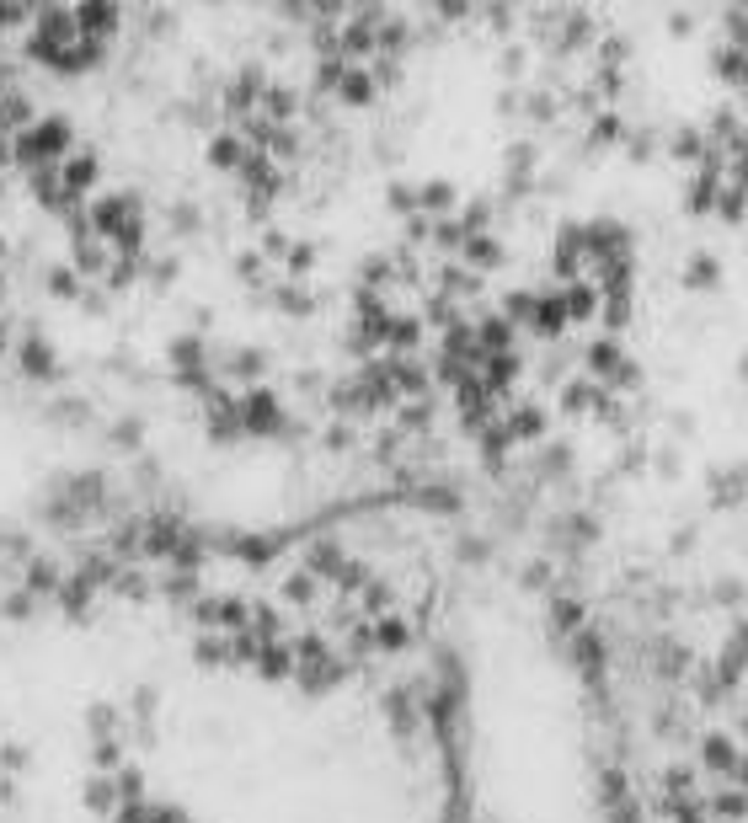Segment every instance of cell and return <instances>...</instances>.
<instances>
[{
  "instance_id": "obj_1",
  "label": "cell",
  "mask_w": 748,
  "mask_h": 823,
  "mask_svg": "<svg viewBox=\"0 0 748 823\" xmlns=\"http://www.w3.org/2000/svg\"><path fill=\"white\" fill-rule=\"evenodd\" d=\"M65 145H70V123L65 118H43L33 134L17 139V155H22L27 166H38V172H43V166L59 161V150H65Z\"/></svg>"
},
{
  "instance_id": "obj_2",
  "label": "cell",
  "mask_w": 748,
  "mask_h": 823,
  "mask_svg": "<svg viewBox=\"0 0 748 823\" xmlns=\"http://www.w3.org/2000/svg\"><path fill=\"white\" fill-rule=\"evenodd\" d=\"M278 423H284V407H278L273 391H252L241 401V428L246 433H273Z\"/></svg>"
},
{
  "instance_id": "obj_3",
  "label": "cell",
  "mask_w": 748,
  "mask_h": 823,
  "mask_svg": "<svg viewBox=\"0 0 748 823\" xmlns=\"http://www.w3.org/2000/svg\"><path fill=\"white\" fill-rule=\"evenodd\" d=\"M561 300H567V321H572V326L599 321V310H604V294H599V284H588V278L567 284V289H561Z\"/></svg>"
},
{
  "instance_id": "obj_4",
  "label": "cell",
  "mask_w": 748,
  "mask_h": 823,
  "mask_svg": "<svg viewBox=\"0 0 748 823\" xmlns=\"http://www.w3.org/2000/svg\"><path fill=\"white\" fill-rule=\"evenodd\" d=\"M567 326H572V321H567V300H561V294H535V316H529V332L551 343V337L567 332Z\"/></svg>"
},
{
  "instance_id": "obj_5",
  "label": "cell",
  "mask_w": 748,
  "mask_h": 823,
  "mask_svg": "<svg viewBox=\"0 0 748 823\" xmlns=\"http://www.w3.org/2000/svg\"><path fill=\"white\" fill-rule=\"evenodd\" d=\"M700 759H706L711 775H738V770H743V759H738V749H732V738H722V733H706V743H700Z\"/></svg>"
},
{
  "instance_id": "obj_6",
  "label": "cell",
  "mask_w": 748,
  "mask_h": 823,
  "mask_svg": "<svg viewBox=\"0 0 748 823\" xmlns=\"http://www.w3.org/2000/svg\"><path fill=\"white\" fill-rule=\"evenodd\" d=\"M716 278H722V268H716V257H706V252H695L690 268H684V284L690 289H716Z\"/></svg>"
},
{
  "instance_id": "obj_7",
  "label": "cell",
  "mask_w": 748,
  "mask_h": 823,
  "mask_svg": "<svg viewBox=\"0 0 748 823\" xmlns=\"http://www.w3.org/2000/svg\"><path fill=\"white\" fill-rule=\"evenodd\" d=\"M706 807H711L716 818H743V813H748V797H743L738 786H722L716 797H706Z\"/></svg>"
},
{
  "instance_id": "obj_8",
  "label": "cell",
  "mask_w": 748,
  "mask_h": 823,
  "mask_svg": "<svg viewBox=\"0 0 748 823\" xmlns=\"http://www.w3.org/2000/svg\"><path fill=\"white\" fill-rule=\"evenodd\" d=\"M497 257H503V246H497L487 230H476V236L465 241V262H471V268H487V262H497Z\"/></svg>"
},
{
  "instance_id": "obj_9",
  "label": "cell",
  "mask_w": 748,
  "mask_h": 823,
  "mask_svg": "<svg viewBox=\"0 0 748 823\" xmlns=\"http://www.w3.org/2000/svg\"><path fill=\"white\" fill-rule=\"evenodd\" d=\"M337 91H342V102H353V107H358V102H369V97H374V75H369V70H348Z\"/></svg>"
},
{
  "instance_id": "obj_10",
  "label": "cell",
  "mask_w": 748,
  "mask_h": 823,
  "mask_svg": "<svg viewBox=\"0 0 748 823\" xmlns=\"http://www.w3.org/2000/svg\"><path fill=\"white\" fill-rule=\"evenodd\" d=\"M91 177H97V161H91V155L70 161V166H65V193H70V198H81V193L91 188Z\"/></svg>"
},
{
  "instance_id": "obj_11",
  "label": "cell",
  "mask_w": 748,
  "mask_h": 823,
  "mask_svg": "<svg viewBox=\"0 0 748 823\" xmlns=\"http://www.w3.org/2000/svg\"><path fill=\"white\" fill-rule=\"evenodd\" d=\"M599 401V385H588V380H578V385H567V391H561V407H567L572 417H578L583 407H594Z\"/></svg>"
},
{
  "instance_id": "obj_12",
  "label": "cell",
  "mask_w": 748,
  "mask_h": 823,
  "mask_svg": "<svg viewBox=\"0 0 748 823\" xmlns=\"http://www.w3.org/2000/svg\"><path fill=\"white\" fill-rule=\"evenodd\" d=\"M257 663H262V674H268V679H284V674L294 669V652H289V647H262Z\"/></svg>"
},
{
  "instance_id": "obj_13",
  "label": "cell",
  "mask_w": 748,
  "mask_h": 823,
  "mask_svg": "<svg viewBox=\"0 0 748 823\" xmlns=\"http://www.w3.org/2000/svg\"><path fill=\"white\" fill-rule=\"evenodd\" d=\"M27 113H33V107H27L22 97H0V129H22L27 134Z\"/></svg>"
},
{
  "instance_id": "obj_14",
  "label": "cell",
  "mask_w": 748,
  "mask_h": 823,
  "mask_svg": "<svg viewBox=\"0 0 748 823\" xmlns=\"http://www.w3.org/2000/svg\"><path fill=\"white\" fill-rule=\"evenodd\" d=\"M374 43H380V38H374V27H364V22L342 27V49H348V54H369Z\"/></svg>"
},
{
  "instance_id": "obj_15",
  "label": "cell",
  "mask_w": 748,
  "mask_h": 823,
  "mask_svg": "<svg viewBox=\"0 0 748 823\" xmlns=\"http://www.w3.org/2000/svg\"><path fill=\"white\" fill-rule=\"evenodd\" d=\"M86 802L97 807V813H113L123 797H118V786H113V781H91V786H86Z\"/></svg>"
},
{
  "instance_id": "obj_16",
  "label": "cell",
  "mask_w": 748,
  "mask_h": 823,
  "mask_svg": "<svg viewBox=\"0 0 748 823\" xmlns=\"http://www.w3.org/2000/svg\"><path fill=\"white\" fill-rule=\"evenodd\" d=\"M407 620H396V615H385L380 620V631H374V642H380V647H407Z\"/></svg>"
},
{
  "instance_id": "obj_17",
  "label": "cell",
  "mask_w": 748,
  "mask_h": 823,
  "mask_svg": "<svg viewBox=\"0 0 748 823\" xmlns=\"http://www.w3.org/2000/svg\"><path fill=\"white\" fill-rule=\"evenodd\" d=\"M423 209H433V214L455 209V188H449V182H428V188H423Z\"/></svg>"
},
{
  "instance_id": "obj_18",
  "label": "cell",
  "mask_w": 748,
  "mask_h": 823,
  "mask_svg": "<svg viewBox=\"0 0 748 823\" xmlns=\"http://www.w3.org/2000/svg\"><path fill=\"white\" fill-rule=\"evenodd\" d=\"M97 765H102V770L118 765V743H97Z\"/></svg>"
}]
</instances>
